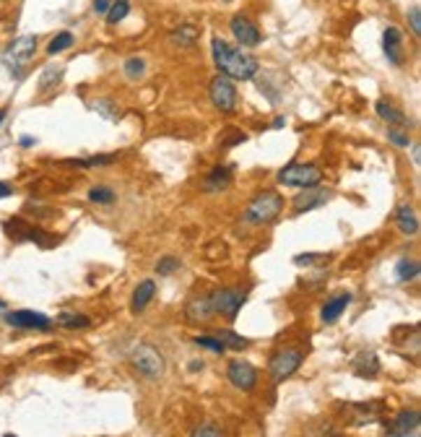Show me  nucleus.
<instances>
[{"mask_svg":"<svg viewBox=\"0 0 421 437\" xmlns=\"http://www.w3.org/2000/svg\"><path fill=\"white\" fill-rule=\"evenodd\" d=\"M3 437H16V435H10V432H8V435H3Z\"/></svg>","mask_w":421,"mask_h":437,"instance_id":"nucleus-47","label":"nucleus"},{"mask_svg":"<svg viewBox=\"0 0 421 437\" xmlns=\"http://www.w3.org/2000/svg\"><path fill=\"white\" fill-rule=\"evenodd\" d=\"M320 180H322V169L317 164L294 162L278 172V182H281V185H286V188H299V190L315 188V185H320Z\"/></svg>","mask_w":421,"mask_h":437,"instance_id":"nucleus-4","label":"nucleus"},{"mask_svg":"<svg viewBox=\"0 0 421 437\" xmlns=\"http://www.w3.org/2000/svg\"><path fill=\"white\" fill-rule=\"evenodd\" d=\"M0 310H6V302H3V300H0Z\"/></svg>","mask_w":421,"mask_h":437,"instance_id":"nucleus-46","label":"nucleus"},{"mask_svg":"<svg viewBox=\"0 0 421 437\" xmlns=\"http://www.w3.org/2000/svg\"><path fill=\"white\" fill-rule=\"evenodd\" d=\"M3 120H6V109H0V125H3Z\"/></svg>","mask_w":421,"mask_h":437,"instance_id":"nucleus-45","label":"nucleus"},{"mask_svg":"<svg viewBox=\"0 0 421 437\" xmlns=\"http://www.w3.org/2000/svg\"><path fill=\"white\" fill-rule=\"evenodd\" d=\"M227 377H229V382L237 388V391L250 393L257 385V370L250 362H245V359H234V362H229Z\"/></svg>","mask_w":421,"mask_h":437,"instance_id":"nucleus-12","label":"nucleus"},{"mask_svg":"<svg viewBox=\"0 0 421 437\" xmlns=\"http://www.w3.org/2000/svg\"><path fill=\"white\" fill-rule=\"evenodd\" d=\"M354 373L359 375V377H375L377 373H380V362H377L375 354H362L354 362Z\"/></svg>","mask_w":421,"mask_h":437,"instance_id":"nucleus-24","label":"nucleus"},{"mask_svg":"<svg viewBox=\"0 0 421 437\" xmlns=\"http://www.w3.org/2000/svg\"><path fill=\"white\" fill-rule=\"evenodd\" d=\"M120 159V154H97L89 156V159H68V167H107V164H115Z\"/></svg>","mask_w":421,"mask_h":437,"instance_id":"nucleus-26","label":"nucleus"},{"mask_svg":"<svg viewBox=\"0 0 421 437\" xmlns=\"http://www.w3.org/2000/svg\"><path fill=\"white\" fill-rule=\"evenodd\" d=\"M210 55L221 76H229L231 81H252L260 73V63L250 53H242V47H231L227 39L213 36L210 39Z\"/></svg>","mask_w":421,"mask_h":437,"instance_id":"nucleus-1","label":"nucleus"},{"mask_svg":"<svg viewBox=\"0 0 421 437\" xmlns=\"http://www.w3.org/2000/svg\"><path fill=\"white\" fill-rule=\"evenodd\" d=\"M190 437H224V435H221L219 424H213V422H206V424H201V427L192 429Z\"/></svg>","mask_w":421,"mask_h":437,"instance_id":"nucleus-35","label":"nucleus"},{"mask_svg":"<svg viewBox=\"0 0 421 437\" xmlns=\"http://www.w3.org/2000/svg\"><path fill=\"white\" fill-rule=\"evenodd\" d=\"M185 318H187V323H192V326H198V323H208V320L213 318V305H210L208 294H198V297H192V300L185 305Z\"/></svg>","mask_w":421,"mask_h":437,"instance_id":"nucleus-14","label":"nucleus"},{"mask_svg":"<svg viewBox=\"0 0 421 437\" xmlns=\"http://www.w3.org/2000/svg\"><path fill=\"white\" fill-rule=\"evenodd\" d=\"M330 200V190L320 188V185H315V188H304L299 195H294L292 198V214L294 216H302L307 211H315L325 206Z\"/></svg>","mask_w":421,"mask_h":437,"instance_id":"nucleus-10","label":"nucleus"},{"mask_svg":"<svg viewBox=\"0 0 421 437\" xmlns=\"http://www.w3.org/2000/svg\"><path fill=\"white\" fill-rule=\"evenodd\" d=\"M156 297V282L154 279H143V282H138L136 291H133V297H130V310L133 312H143V310L151 305V300Z\"/></svg>","mask_w":421,"mask_h":437,"instance_id":"nucleus-18","label":"nucleus"},{"mask_svg":"<svg viewBox=\"0 0 421 437\" xmlns=\"http://www.w3.org/2000/svg\"><path fill=\"white\" fill-rule=\"evenodd\" d=\"M57 326L68 328V331H83V328L92 326V318L81 315V312H60L57 315Z\"/></svg>","mask_w":421,"mask_h":437,"instance_id":"nucleus-22","label":"nucleus"},{"mask_svg":"<svg viewBox=\"0 0 421 437\" xmlns=\"http://www.w3.org/2000/svg\"><path fill=\"white\" fill-rule=\"evenodd\" d=\"M208 97L210 104L219 112H234L237 109V86L229 76H213L208 83Z\"/></svg>","mask_w":421,"mask_h":437,"instance_id":"nucleus-5","label":"nucleus"},{"mask_svg":"<svg viewBox=\"0 0 421 437\" xmlns=\"http://www.w3.org/2000/svg\"><path fill=\"white\" fill-rule=\"evenodd\" d=\"M229 29H231V34H234V39L239 42V47H257L260 45V39H263L257 24L250 16H245V13L231 16Z\"/></svg>","mask_w":421,"mask_h":437,"instance_id":"nucleus-11","label":"nucleus"},{"mask_svg":"<svg viewBox=\"0 0 421 437\" xmlns=\"http://www.w3.org/2000/svg\"><path fill=\"white\" fill-rule=\"evenodd\" d=\"M216 338H219V341L227 346V349H237V352H242V349H248V346H250L248 338L239 336V333H234V331H227V328H224V331H219V333H216Z\"/></svg>","mask_w":421,"mask_h":437,"instance_id":"nucleus-28","label":"nucleus"},{"mask_svg":"<svg viewBox=\"0 0 421 437\" xmlns=\"http://www.w3.org/2000/svg\"><path fill=\"white\" fill-rule=\"evenodd\" d=\"M302 362H304V352H299V349H281L278 354L271 356L268 373H271L273 382H284L302 367Z\"/></svg>","mask_w":421,"mask_h":437,"instance_id":"nucleus-6","label":"nucleus"},{"mask_svg":"<svg viewBox=\"0 0 421 437\" xmlns=\"http://www.w3.org/2000/svg\"><path fill=\"white\" fill-rule=\"evenodd\" d=\"M395 227L406 237L416 235V232H419V214H416V209L408 206V203L398 206V211H395Z\"/></svg>","mask_w":421,"mask_h":437,"instance_id":"nucleus-19","label":"nucleus"},{"mask_svg":"<svg viewBox=\"0 0 421 437\" xmlns=\"http://www.w3.org/2000/svg\"><path fill=\"white\" fill-rule=\"evenodd\" d=\"M419 422H421L419 409H403V411H398V414H395V419L390 422V427H387V437L416 435V432H419Z\"/></svg>","mask_w":421,"mask_h":437,"instance_id":"nucleus-13","label":"nucleus"},{"mask_svg":"<svg viewBox=\"0 0 421 437\" xmlns=\"http://www.w3.org/2000/svg\"><path fill=\"white\" fill-rule=\"evenodd\" d=\"M383 50H385V57L390 60L393 65H401L403 63V34L398 27H387L383 32Z\"/></svg>","mask_w":421,"mask_h":437,"instance_id":"nucleus-15","label":"nucleus"},{"mask_svg":"<svg viewBox=\"0 0 421 437\" xmlns=\"http://www.w3.org/2000/svg\"><path fill=\"white\" fill-rule=\"evenodd\" d=\"M231 185V167H224V164H219V167H213L206 177H203V190L206 193H221L227 190Z\"/></svg>","mask_w":421,"mask_h":437,"instance_id":"nucleus-17","label":"nucleus"},{"mask_svg":"<svg viewBox=\"0 0 421 437\" xmlns=\"http://www.w3.org/2000/svg\"><path fill=\"white\" fill-rule=\"evenodd\" d=\"M3 320H6V326L21 328V331H42V333L52 331V320L34 310H13V312H6Z\"/></svg>","mask_w":421,"mask_h":437,"instance_id":"nucleus-9","label":"nucleus"},{"mask_svg":"<svg viewBox=\"0 0 421 437\" xmlns=\"http://www.w3.org/2000/svg\"><path fill=\"white\" fill-rule=\"evenodd\" d=\"M97 109H99V112H104V118H110V120L117 118V112H115V107H112L110 102H99V104H97Z\"/></svg>","mask_w":421,"mask_h":437,"instance_id":"nucleus-39","label":"nucleus"},{"mask_svg":"<svg viewBox=\"0 0 421 437\" xmlns=\"http://www.w3.org/2000/svg\"><path fill=\"white\" fill-rule=\"evenodd\" d=\"M110 6H112V0H94V3H92L94 13H99V16H107Z\"/></svg>","mask_w":421,"mask_h":437,"instance_id":"nucleus-38","label":"nucleus"},{"mask_svg":"<svg viewBox=\"0 0 421 437\" xmlns=\"http://www.w3.org/2000/svg\"><path fill=\"white\" fill-rule=\"evenodd\" d=\"M89 200L97 203V206H110V203L117 200V193L112 190V188H107V185H97V188L89 190Z\"/></svg>","mask_w":421,"mask_h":437,"instance_id":"nucleus-27","label":"nucleus"},{"mask_svg":"<svg viewBox=\"0 0 421 437\" xmlns=\"http://www.w3.org/2000/svg\"><path fill=\"white\" fill-rule=\"evenodd\" d=\"M419 273H421V265H419V261H413V258H401V261L395 263V279L401 284L413 282Z\"/></svg>","mask_w":421,"mask_h":437,"instance_id":"nucleus-21","label":"nucleus"},{"mask_svg":"<svg viewBox=\"0 0 421 437\" xmlns=\"http://www.w3.org/2000/svg\"><path fill=\"white\" fill-rule=\"evenodd\" d=\"M180 258H174V255H164L159 263H156V273L159 276H169V273H174L177 268H180Z\"/></svg>","mask_w":421,"mask_h":437,"instance_id":"nucleus-34","label":"nucleus"},{"mask_svg":"<svg viewBox=\"0 0 421 437\" xmlns=\"http://www.w3.org/2000/svg\"><path fill=\"white\" fill-rule=\"evenodd\" d=\"M408 27H411V34L416 36V39H419L421 36V8H411L408 11Z\"/></svg>","mask_w":421,"mask_h":437,"instance_id":"nucleus-37","label":"nucleus"},{"mask_svg":"<svg viewBox=\"0 0 421 437\" xmlns=\"http://www.w3.org/2000/svg\"><path fill=\"white\" fill-rule=\"evenodd\" d=\"M63 73L65 68H60V65H47L45 71H42V76H39V91L55 89L57 83L63 81Z\"/></svg>","mask_w":421,"mask_h":437,"instance_id":"nucleus-23","label":"nucleus"},{"mask_svg":"<svg viewBox=\"0 0 421 437\" xmlns=\"http://www.w3.org/2000/svg\"><path fill=\"white\" fill-rule=\"evenodd\" d=\"M203 367H206V362H203V359H192V362H190V373H198V370H203Z\"/></svg>","mask_w":421,"mask_h":437,"instance_id":"nucleus-42","label":"nucleus"},{"mask_svg":"<svg viewBox=\"0 0 421 437\" xmlns=\"http://www.w3.org/2000/svg\"><path fill=\"white\" fill-rule=\"evenodd\" d=\"M71 45H73V34H71V32H60V34H55L52 39H50V45H47V55H52V57H55L57 53L68 50Z\"/></svg>","mask_w":421,"mask_h":437,"instance_id":"nucleus-31","label":"nucleus"},{"mask_svg":"<svg viewBox=\"0 0 421 437\" xmlns=\"http://www.w3.org/2000/svg\"><path fill=\"white\" fill-rule=\"evenodd\" d=\"M210 305H213V315H224V318L234 320L237 312L245 305V291L239 289H229V286H221V289H213L208 294Z\"/></svg>","mask_w":421,"mask_h":437,"instance_id":"nucleus-8","label":"nucleus"},{"mask_svg":"<svg viewBox=\"0 0 421 437\" xmlns=\"http://www.w3.org/2000/svg\"><path fill=\"white\" fill-rule=\"evenodd\" d=\"M320 261H328V255H322V253H299V255H294V263H297V265H315V263H320Z\"/></svg>","mask_w":421,"mask_h":437,"instance_id":"nucleus-36","label":"nucleus"},{"mask_svg":"<svg viewBox=\"0 0 421 437\" xmlns=\"http://www.w3.org/2000/svg\"><path fill=\"white\" fill-rule=\"evenodd\" d=\"M348 305H351V294H348V291H338V294L328 297L325 305H322V310H320L322 323H336V320L346 312Z\"/></svg>","mask_w":421,"mask_h":437,"instance_id":"nucleus-16","label":"nucleus"},{"mask_svg":"<svg viewBox=\"0 0 421 437\" xmlns=\"http://www.w3.org/2000/svg\"><path fill=\"white\" fill-rule=\"evenodd\" d=\"M10 195H13V188H10L8 182H0V200L10 198Z\"/></svg>","mask_w":421,"mask_h":437,"instance_id":"nucleus-40","label":"nucleus"},{"mask_svg":"<svg viewBox=\"0 0 421 437\" xmlns=\"http://www.w3.org/2000/svg\"><path fill=\"white\" fill-rule=\"evenodd\" d=\"M130 362L136 367V373L148 377V380H156V377H162V373H164V356L148 344L138 346L136 352H133V356H130Z\"/></svg>","mask_w":421,"mask_h":437,"instance_id":"nucleus-7","label":"nucleus"},{"mask_svg":"<svg viewBox=\"0 0 421 437\" xmlns=\"http://www.w3.org/2000/svg\"><path fill=\"white\" fill-rule=\"evenodd\" d=\"M37 144V141H34V138L31 136H24V138H19V146L21 148H31V146Z\"/></svg>","mask_w":421,"mask_h":437,"instance_id":"nucleus-41","label":"nucleus"},{"mask_svg":"<svg viewBox=\"0 0 421 437\" xmlns=\"http://www.w3.org/2000/svg\"><path fill=\"white\" fill-rule=\"evenodd\" d=\"M192 344L201 346V349H208L213 354H224V352H227V346L221 344L216 336H198V338H192Z\"/></svg>","mask_w":421,"mask_h":437,"instance_id":"nucleus-32","label":"nucleus"},{"mask_svg":"<svg viewBox=\"0 0 421 437\" xmlns=\"http://www.w3.org/2000/svg\"><path fill=\"white\" fill-rule=\"evenodd\" d=\"M377 115H380V120H385L387 123V127H408V118L403 115L401 109L393 107L390 102H377Z\"/></svg>","mask_w":421,"mask_h":437,"instance_id":"nucleus-20","label":"nucleus"},{"mask_svg":"<svg viewBox=\"0 0 421 437\" xmlns=\"http://www.w3.org/2000/svg\"><path fill=\"white\" fill-rule=\"evenodd\" d=\"M281 209H284V198H281V193L278 190H263L250 200V206L245 209L242 221L250 224V227H263V224L276 221L278 214H281Z\"/></svg>","mask_w":421,"mask_h":437,"instance_id":"nucleus-2","label":"nucleus"},{"mask_svg":"<svg viewBox=\"0 0 421 437\" xmlns=\"http://www.w3.org/2000/svg\"><path fill=\"white\" fill-rule=\"evenodd\" d=\"M387 141L398 146V148H408L411 146V138H408V133L403 127H387Z\"/></svg>","mask_w":421,"mask_h":437,"instance_id":"nucleus-33","label":"nucleus"},{"mask_svg":"<svg viewBox=\"0 0 421 437\" xmlns=\"http://www.w3.org/2000/svg\"><path fill=\"white\" fill-rule=\"evenodd\" d=\"M37 55V36H16L6 50H3V63L10 71L13 78H24V68H27Z\"/></svg>","mask_w":421,"mask_h":437,"instance_id":"nucleus-3","label":"nucleus"},{"mask_svg":"<svg viewBox=\"0 0 421 437\" xmlns=\"http://www.w3.org/2000/svg\"><path fill=\"white\" fill-rule=\"evenodd\" d=\"M286 125V118L284 115H278V118L273 120V123H271V127H276V130H278V127H284Z\"/></svg>","mask_w":421,"mask_h":437,"instance_id":"nucleus-43","label":"nucleus"},{"mask_svg":"<svg viewBox=\"0 0 421 437\" xmlns=\"http://www.w3.org/2000/svg\"><path fill=\"white\" fill-rule=\"evenodd\" d=\"M421 162V148L419 146H413V164H419Z\"/></svg>","mask_w":421,"mask_h":437,"instance_id":"nucleus-44","label":"nucleus"},{"mask_svg":"<svg viewBox=\"0 0 421 437\" xmlns=\"http://www.w3.org/2000/svg\"><path fill=\"white\" fill-rule=\"evenodd\" d=\"M172 42L180 47H192L198 42V29L192 27V24H183V27H177L172 32Z\"/></svg>","mask_w":421,"mask_h":437,"instance_id":"nucleus-25","label":"nucleus"},{"mask_svg":"<svg viewBox=\"0 0 421 437\" xmlns=\"http://www.w3.org/2000/svg\"><path fill=\"white\" fill-rule=\"evenodd\" d=\"M128 13H130L128 0H112L110 11H107V24H110V27H117L120 21L128 16Z\"/></svg>","mask_w":421,"mask_h":437,"instance_id":"nucleus-30","label":"nucleus"},{"mask_svg":"<svg viewBox=\"0 0 421 437\" xmlns=\"http://www.w3.org/2000/svg\"><path fill=\"white\" fill-rule=\"evenodd\" d=\"M122 73H125L128 81L143 78V73H146V60H143V57H128L125 65H122Z\"/></svg>","mask_w":421,"mask_h":437,"instance_id":"nucleus-29","label":"nucleus"},{"mask_svg":"<svg viewBox=\"0 0 421 437\" xmlns=\"http://www.w3.org/2000/svg\"><path fill=\"white\" fill-rule=\"evenodd\" d=\"M224 3H231V0H224Z\"/></svg>","mask_w":421,"mask_h":437,"instance_id":"nucleus-48","label":"nucleus"}]
</instances>
